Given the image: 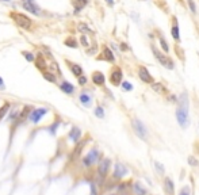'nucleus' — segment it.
I'll return each mask as SVG.
<instances>
[{
    "instance_id": "nucleus-1",
    "label": "nucleus",
    "mask_w": 199,
    "mask_h": 195,
    "mask_svg": "<svg viewBox=\"0 0 199 195\" xmlns=\"http://www.w3.org/2000/svg\"><path fill=\"white\" fill-rule=\"evenodd\" d=\"M178 109H176V121L179 126L183 129H187L190 126V99H188V92L183 91L178 96Z\"/></svg>"
},
{
    "instance_id": "nucleus-2",
    "label": "nucleus",
    "mask_w": 199,
    "mask_h": 195,
    "mask_svg": "<svg viewBox=\"0 0 199 195\" xmlns=\"http://www.w3.org/2000/svg\"><path fill=\"white\" fill-rule=\"evenodd\" d=\"M151 49H152V53H153V56H155V58L165 68V69H169V71L174 69V68H175V63H174V60L168 56V54H165L164 52L159 50V49L156 48L153 44L151 45Z\"/></svg>"
},
{
    "instance_id": "nucleus-3",
    "label": "nucleus",
    "mask_w": 199,
    "mask_h": 195,
    "mask_svg": "<svg viewBox=\"0 0 199 195\" xmlns=\"http://www.w3.org/2000/svg\"><path fill=\"white\" fill-rule=\"evenodd\" d=\"M10 18H11L19 27L23 29V30H31L33 29V21L29 18V16H26L23 14H19V12H10Z\"/></svg>"
},
{
    "instance_id": "nucleus-4",
    "label": "nucleus",
    "mask_w": 199,
    "mask_h": 195,
    "mask_svg": "<svg viewBox=\"0 0 199 195\" xmlns=\"http://www.w3.org/2000/svg\"><path fill=\"white\" fill-rule=\"evenodd\" d=\"M132 128L134 130V133L137 134V137H140L142 141H148L149 138V133H148V128L145 126L141 119L138 118H133L132 119Z\"/></svg>"
},
{
    "instance_id": "nucleus-5",
    "label": "nucleus",
    "mask_w": 199,
    "mask_h": 195,
    "mask_svg": "<svg viewBox=\"0 0 199 195\" xmlns=\"http://www.w3.org/2000/svg\"><path fill=\"white\" fill-rule=\"evenodd\" d=\"M100 152L98 151V149H92V151L88 152V155L86 157L83 159V165L84 167H91V165L96 164V162H99L100 160Z\"/></svg>"
},
{
    "instance_id": "nucleus-6",
    "label": "nucleus",
    "mask_w": 199,
    "mask_h": 195,
    "mask_svg": "<svg viewBox=\"0 0 199 195\" xmlns=\"http://www.w3.org/2000/svg\"><path fill=\"white\" fill-rule=\"evenodd\" d=\"M122 79H123L122 69H121L119 67L114 65L111 72H110V83H111L114 87H118V86H121V83H122Z\"/></svg>"
},
{
    "instance_id": "nucleus-7",
    "label": "nucleus",
    "mask_w": 199,
    "mask_h": 195,
    "mask_svg": "<svg viewBox=\"0 0 199 195\" xmlns=\"http://www.w3.org/2000/svg\"><path fill=\"white\" fill-rule=\"evenodd\" d=\"M138 77H140V80H141L142 83H145V84L155 83V80H153V76L151 75V72H149L148 68L144 67V65H140V67H138Z\"/></svg>"
},
{
    "instance_id": "nucleus-8",
    "label": "nucleus",
    "mask_w": 199,
    "mask_h": 195,
    "mask_svg": "<svg viewBox=\"0 0 199 195\" xmlns=\"http://www.w3.org/2000/svg\"><path fill=\"white\" fill-rule=\"evenodd\" d=\"M98 164H99L98 165V175L100 178H106L110 171V167H111V160L110 159H102Z\"/></svg>"
},
{
    "instance_id": "nucleus-9",
    "label": "nucleus",
    "mask_w": 199,
    "mask_h": 195,
    "mask_svg": "<svg viewBox=\"0 0 199 195\" xmlns=\"http://www.w3.org/2000/svg\"><path fill=\"white\" fill-rule=\"evenodd\" d=\"M46 113H48V109H45V107H41V109H34V110H31V111H30V114H29V119H30L31 122L37 123V122H40V119Z\"/></svg>"
},
{
    "instance_id": "nucleus-10",
    "label": "nucleus",
    "mask_w": 199,
    "mask_h": 195,
    "mask_svg": "<svg viewBox=\"0 0 199 195\" xmlns=\"http://www.w3.org/2000/svg\"><path fill=\"white\" fill-rule=\"evenodd\" d=\"M171 35L174 38V41L176 44L180 42V29H179V23H178V18L174 15L172 16V26H171Z\"/></svg>"
},
{
    "instance_id": "nucleus-11",
    "label": "nucleus",
    "mask_w": 199,
    "mask_h": 195,
    "mask_svg": "<svg viewBox=\"0 0 199 195\" xmlns=\"http://www.w3.org/2000/svg\"><path fill=\"white\" fill-rule=\"evenodd\" d=\"M128 174H129L128 168H126L122 162H117L115 167H114V174H113L114 179H122V178H125Z\"/></svg>"
},
{
    "instance_id": "nucleus-12",
    "label": "nucleus",
    "mask_w": 199,
    "mask_h": 195,
    "mask_svg": "<svg viewBox=\"0 0 199 195\" xmlns=\"http://www.w3.org/2000/svg\"><path fill=\"white\" fill-rule=\"evenodd\" d=\"M87 141H88V138H86V140H79V141L76 142V146H75L73 152H72V156H71L72 160L77 159V157H79V156L81 155V152H83V149H84V146H86Z\"/></svg>"
},
{
    "instance_id": "nucleus-13",
    "label": "nucleus",
    "mask_w": 199,
    "mask_h": 195,
    "mask_svg": "<svg viewBox=\"0 0 199 195\" xmlns=\"http://www.w3.org/2000/svg\"><path fill=\"white\" fill-rule=\"evenodd\" d=\"M100 54H102V56L98 57V60H104V61H109V63H114V61H115V57H114L113 52L110 50L109 46H103Z\"/></svg>"
},
{
    "instance_id": "nucleus-14",
    "label": "nucleus",
    "mask_w": 199,
    "mask_h": 195,
    "mask_svg": "<svg viewBox=\"0 0 199 195\" xmlns=\"http://www.w3.org/2000/svg\"><path fill=\"white\" fill-rule=\"evenodd\" d=\"M21 4L23 6L25 10H27V11H30V12H33V14H35V15H40V8L35 6L34 0H22Z\"/></svg>"
},
{
    "instance_id": "nucleus-15",
    "label": "nucleus",
    "mask_w": 199,
    "mask_h": 195,
    "mask_svg": "<svg viewBox=\"0 0 199 195\" xmlns=\"http://www.w3.org/2000/svg\"><path fill=\"white\" fill-rule=\"evenodd\" d=\"M164 190H165V194L167 195H175V184L171 178L164 179Z\"/></svg>"
},
{
    "instance_id": "nucleus-16",
    "label": "nucleus",
    "mask_w": 199,
    "mask_h": 195,
    "mask_svg": "<svg viewBox=\"0 0 199 195\" xmlns=\"http://www.w3.org/2000/svg\"><path fill=\"white\" fill-rule=\"evenodd\" d=\"M92 81L96 86H103V84L106 83V77H104V75L100 72V71H95V72L92 73Z\"/></svg>"
},
{
    "instance_id": "nucleus-17",
    "label": "nucleus",
    "mask_w": 199,
    "mask_h": 195,
    "mask_svg": "<svg viewBox=\"0 0 199 195\" xmlns=\"http://www.w3.org/2000/svg\"><path fill=\"white\" fill-rule=\"evenodd\" d=\"M157 38H159V44H160V46H161L163 49V52H164L165 54L169 53V45H168V42L167 40H165V37L161 34V31H157Z\"/></svg>"
},
{
    "instance_id": "nucleus-18",
    "label": "nucleus",
    "mask_w": 199,
    "mask_h": 195,
    "mask_svg": "<svg viewBox=\"0 0 199 195\" xmlns=\"http://www.w3.org/2000/svg\"><path fill=\"white\" fill-rule=\"evenodd\" d=\"M67 64H68V67H69L71 72L73 73L76 77H79V76H81V75H83V68H81L79 64L71 63V61H67Z\"/></svg>"
},
{
    "instance_id": "nucleus-19",
    "label": "nucleus",
    "mask_w": 199,
    "mask_h": 195,
    "mask_svg": "<svg viewBox=\"0 0 199 195\" xmlns=\"http://www.w3.org/2000/svg\"><path fill=\"white\" fill-rule=\"evenodd\" d=\"M60 90L63 91V92L68 94V95H71V94L75 92V87L73 84H71L69 81H63V83L60 84Z\"/></svg>"
},
{
    "instance_id": "nucleus-20",
    "label": "nucleus",
    "mask_w": 199,
    "mask_h": 195,
    "mask_svg": "<svg viewBox=\"0 0 199 195\" xmlns=\"http://www.w3.org/2000/svg\"><path fill=\"white\" fill-rule=\"evenodd\" d=\"M68 137L72 140V142H75V144H76V142L80 140V137H81V130H80L79 128H73V129H72L71 132H69Z\"/></svg>"
},
{
    "instance_id": "nucleus-21",
    "label": "nucleus",
    "mask_w": 199,
    "mask_h": 195,
    "mask_svg": "<svg viewBox=\"0 0 199 195\" xmlns=\"http://www.w3.org/2000/svg\"><path fill=\"white\" fill-rule=\"evenodd\" d=\"M80 102L83 103V106H86V107H90L91 106V103H92V98H91L90 94H87V92H83L80 95Z\"/></svg>"
},
{
    "instance_id": "nucleus-22",
    "label": "nucleus",
    "mask_w": 199,
    "mask_h": 195,
    "mask_svg": "<svg viewBox=\"0 0 199 195\" xmlns=\"http://www.w3.org/2000/svg\"><path fill=\"white\" fill-rule=\"evenodd\" d=\"M72 3H73V6H75V14L80 12L81 10L87 6V0H72Z\"/></svg>"
},
{
    "instance_id": "nucleus-23",
    "label": "nucleus",
    "mask_w": 199,
    "mask_h": 195,
    "mask_svg": "<svg viewBox=\"0 0 199 195\" xmlns=\"http://www.w3.org/2000/svg\"><path fill=\"white\" fill-rule=\"evenodd\" d=\"M133 190H134L136 195H146V188L141 183H138V182L133 184Z\"/></svg>"
},
{
    "instance_id": "nucleus-24",
    "label": "nucleus",
    "mask_w": 199,
    "mask_h": 195,
    "mask_svg": "<svg viewBox=\"0 0 199 195\" xmlns=\"http://www.w3.org/2000/svg\"><path fill=\"white\" fill-rule=\"evenodd\" d=\"M35 65H37V68L38 69H41V71H46V61H45V58L42 57V56H38L37 58H35Z\"/></svg>"
},
{
    "instance_id": "nucleus-25",
    "label": "nucleus",
    "mask_w": 199,
    "mask_h": 195,
    "mask_svg": "<svg viewBox=\"0 0 199 195\" xmlns=\"http://www.w3.org/2000/svg\"><path fill=\"white\" fill-rule=\"evenodd\" d=\"M151 86H152L153 91H156V92H159V94H165L168 91L167 87H164V84H161V83H152Z\"/></svg>"
},
{
    "instance_id": "nucleus-26",
    "label": "nucleus",
    "mask_w": 199,
    "mask_h": 195,
    "mask_svg": "<svg viewBox=\"0 0 199 195\" xmlns=\"http://www.w3.org/2000/svg\"><path fill=\"white\" fill-rule=\"evenodd\" d=\"M67 46H69V48H77V41L75 40L73 37H69V38H67L64 42Z\"/></svg>"
},
{
    "instance_id": "nucleus-27",
    "label": "nucleus",
    "mask_w": 199,
    "mask_h": 195,
    "mask_svg": "<svg viewBox=\"0 0 199 195\" xmlns=\"http://www.w3.org/2000/svg\"><path fill=\"white\" fill-rule=\"evenodd\" d=\"M8 109H10V103H4V105L0 107V121H2V119L4 118V115L7 114Z\"/></svg>"
},
{
    "instance_id": "nucleus-28",
    "label": "nucleus",
    "mask_w": 199,
    "mask_h": 195,
    "mask_svg": "<svg viewBox=\"0 0 199 195\" xmlns=\"http://www.w3.org/2000/svg\"><path fill=\"white\" fill-rule=\"evenodd\" d=\"M155 168H156V171L159 172V175H164V174H165L164 165H163L160 161H155Z\"/></svg>"
},
{
    "instance_id": "nucleus-29",
    "label": "nucleus",
    "mask_w": 199,
    "mask_h": 195,
    "mask_svg": "<svg viewBox=\"0 0 199 195\" xmlns=\"http://www.w3.org/2000/svg\"><path fill=\"white\" fill-rule=\"evenodd\" d=\"M44 77H45L46 80L50 81V83H56V81H57V77L54 76V75L52 73V72H44Z\"/></svg>"
},
{
    "instance_id": "nucleus-30",
    "label": "nucleus",
    "mask_w": 199,
    "mask_h": 195,
    "mask_svg": "<svg viewBox=\"0 0 199 195\" xmlns=\"http://www.w3.org/2000/svg\"><path fill=\"white\" fill-rule=\"evenodd\" d=\"M187 6L192 14H197V4H195L194 0H187Z\"/></svg>"
},
{
    "instance_id": "nucleus-31",
    "label": "nucleus",
    "mask_w": 199,
    "mask_h": 195,
    "mask_svg": "<svg viewBox=\"0 0 199 195\" xmlns=\"http://www.w3.org/2000/svg\"><path fill=\"white\" fill-rule=\"evenodd\" d=\"M187 161H188V164H190L191 167H198V165H199V161L194 157V156H188Z\"/></svg>"
},
{
    "instance_id": "nucleus-32",
    "label": "nucleus",
    "mask_w": 199,
    "mask_h": 195,
    "mask_svg": "<svg viewBox=\"0 0 199 195\" xmlns=\"http://www.w3.org/2000/svg\"><path fill=\"white\" fill-rule=\"evenodd\" d=\"M121 84H122L123 91H132L133 90V84L129 83V81H123V83H121Z\"/></svg>"
},
{
    "instance_id": "nucleus-33",
    "label": "nucleus",
    "mask_w": 199,
    "mask_h": 195,
    "mask_svg": "<svg viewBox=\"0 0 199 195\" xmlns=\"http://www.w3.org/2000/svg\"><path fill=\"white\" fill-rule=\"evenodd\" d=\"M179 195H191V188L188 187V186H184V187L180 190Z\"/></svg>"
},
{
    "instance_id": "nucleus-34",
    "label": "nucleus",
    "mask_w": 199,
    "mask_h": 195,
    "mask_svg": "<svg viewBox=\"0 0 199 195\" xmlns=\"http://www.w3.org/2000/svg\"><path fill=\"white\" fill-rule=\"evenodd\" d=\"M95 115L98 117V118H104V111L102 107H96L95 109Z\"/></svg>"
},
{
    "instance_id": "nucleus-35",
    "label": "nucleus",
    "mask_w": 199,
    "mask_h": 195,
    "mask_svg": "<svg viewBox=\"0 0 199 195\" xmlns=\"http://www.w3.org/2000/svg\"><path fill=\"white\" fill-rule=\"evenodd\" d=\"M79 30H80L81 32H91L90 27H88L86 23H80V25H79Z\"/></svg>"
},
{
    "instance_id": "nucleus-36",
    "label": "nucleus",
    "mask_w": 199,
    "mask_h": 195,
    "mask_svg": "<svg viewBox=\"0 0 199 195\" xmlns=\"http://www.w3.org/2000/svg\"><path fill=\"white\" fill-rule=\"evenodd\" d=\"M80 42H81V45H83V46H90V44H88V40H87V37L86 35H81L80 37Z\"/></svg>"
},
{
    "instance_id": "nucleus-37",
    "label": "nucleus",
    "mask_w": 199,
    "mask_h": 195,
    "mask_svg": "<svg viewBox=\"0 0 199 195\" xmlns=\"http://www.w3.org/2000/svg\"><path fill=\"white\" fill-rule=\"evenodd\" d=\"M77 79H79V84H80V86H84V84L87 83V77L83 76V75H81V76H79Z\"/></svg>"
},
{
    "instance_id": "nucleus-38",
    "label": "nucleus",
    "mask_w": 199,
    "mask_h": 195,
    "mask_svg": "<svg viewBox=\"0 0 199 195\" xmlns=\"http://www.w3.org/2000/svg\"><path fill=\"white\" fill-rule=\"evenodd\" d=\"M23 56L27 58L29 61H34V56H33L31 53H29V52H23Z\"/></svg>"
},
{
    "instance_id": "nucleus-39",
    "label": "nucleus",
    "mask_w": 199,
    "mask_h": 195,
    "mask_svg": "<svg viewBox=\"0 0 199 195\" xmlns=\"http://www.w3.org/2000/svg\"><path fill=\"white\" fill-rule=\"evenodd\" d=\"M91 195H96V187H95V183L91 184Z\"/></svg>"
},
{
    "instance_id": "nucleus-40",
    "label": "nucleus",
    "mask_w": 199,
    "mask_h": 195,
    "mask_svg": "<svg viewBox=\"0 0 199 195\" xmlns=\"http://www.w3.org/2000/svg\"><path fill=\"white\" fill-rule=\"evenodd\" d=\"M168 100H171V102H178V98H176L175 95H168Z\"/></svg>"
},
{
    "instance_id": "nucleus-41",
    "label": "nucleus",
    "mask_w": 199,
    "mask_h": 195,
    "mask_svg": "<svg viewBox=\"0 0 199 195\" xmlns=\"http://www.w3.org/2000/svg\"><path fill=\"white\" fill-rule=\"evenodd\" d=\"M57 126H58V122H57V123H53V126L50 128V129H52L50 132H52V133H54V129H57Z\"/></svg>"
},
{
    "instance_id": "nucleus-42",
    "label": "nucleus",
    "mask_w": 199,
    "mask_h": 195,
    "mask_svg": "<svg viewBox=\"0 0 199 195\" xmlns=\"http://www.w3.org/2000/svg\"><path fill=\"white\" fill-rule=\"evenodd\" d=\"M0 90H4V81L2 80V77H0Z\"/></svg>"
},
{
    "instance_id": "nucleus-43",
    "label": "nucleus",
    "mask_w": 199,
    "mask_h": 195,
    "mask_svg": "<svg viewBox=\"0 0 199 195\" xmlns=\"http://www.w3.org/2000/svg\"><path fill=\"white\" fill-rule=\"evenodd\" d=\"M106 3H107L109 6H111V7L114 6V0H106Z\"/></svg>"
},
{
    "instance_id": "nucleus-44",
    "label": "nucleus",
    "mask_w": 199,
    "mask_h": 195,
    "mask_svg": "<svg viewBox=\"0 0 199 195\" xmlns=\"http://www.w3.org/2000/svg\"><path fill=\"white\" fill-rule=\"evenodd\" d=\"M141 2H146V0H141Z\"/></svg>"
},
{
    "instance_id": "nucleus-45",
    "label": "nucleus",
    "mask_w": 199,
    "mask_h": 195,
    "mask_svg": "<svg viewBox=\"0 0 199 195\" xmlns=\"http://www.w3.org/2000/svg\"><path fill=\"white\" fill-rule=\"evenodd\" d=\"M198 126H199V125H198Z\"/></svg>"
}]
</instances>
